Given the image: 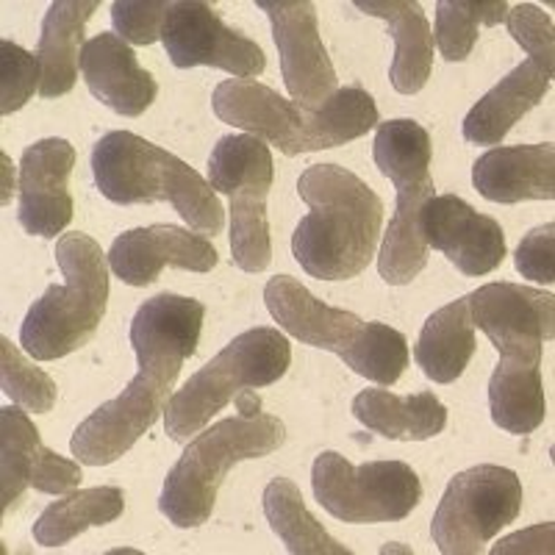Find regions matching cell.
Segmentation results:
<instances>
[{"mask_svg": "<svg viewBox=\"0 0 555 555\" xmlns=\"http://www.w3.org/2000/svg\"><path fill=\"white\" fill-rule=\"evenodd\" d=\"M272 320L304 345L336 353L356 375L391 386L409 366V341L386 322H364L359 314L322 304L297 278L275 275L264 286Z\"/></svg>", "mask_w": 555, "mask_h": 555, "instance_id": "5b68a950", "label": "cell"}, {"mask_svg": "<svg viewBox=\"0 0 555 555\" xmlns=\"http://www.w3.org/2000/svg\"><path fill=\"white\" fill-rule=\"evenodd\" d=\"M272 153L250 133L222 137L208 158V183L231 197V253L245 272H264L272 261L267 195L272 190Z\"/></svg>", "mask_w": 555, "mask_h": 555, "instance_id": "30bf717a", "label": "cell"}, {"mask_svg": "<svg viewBox=\"0 0 555 555\" xmlns=\"http://www.w3.org/2000/svg\"><path fill=\"white\" fill-rule=\"evenodd\" d=\"M428 247L439 250L455 270L469 278L489 275L505 259V234L500 222L480 215L459 195H434L420 215Z\"/></svg>", "mask_w": 555, "mask_h": 555, "instance_id": "ac0fdd59", "label": "cell"}, {"mask_svg": "<svg viewBox=\"0 0 555 555\" xmlns=\"http://www.w3.org/2000/svg\"><path fill=\"white\" fill-rule=\"evenodd\" d=\"M353 416L366 430L395 442H428L448 425V409L434 391L395 395L389 389H364L353 398Z\"/></svg>", "mask_w": 555, "mask_h": 555, "instance_id": "d4e9b609", "label": "cell"}, {"mask_svg": "<svg viewBox=\"0 0 555 555\" xmlns=\"http://www.w3.org/2000/svg\"><path fill=\"white\" fill-rule=\"evenodd\" d=\"M297 192L311 208L292 234V256L311 278L350 281L373 261L384 225V201L339 165H314Z\"/></svg>", "mask_w": 555, "mask_h": 555, "instance_id": "7a4b0ae2", "label": "cell"}, {"mask_svg": "<svg viewBox=\"0 0 555 555\" xmlns=\"http://www.w3.org/2000/svg\"><path fill=\"white\" fill-rule=\"evenodd\" d=\"M217 261L220 253L206 236L178 225L133 228L117 236L108 250V267L128 286L156 284L165 267L211 272Z\"/></svg>", "mask_w": 555, "mask_h": 555, "instance_id": "d6986e66", "label": "cell"}, {"mask_svg": "<svg viewBox=\"0 0 555 555\" xmlns=\"http://www.w3.org/2000/svg\"><path fill=\"white\" fill-rule=\"evenodd\" d=\"M167 12L170 0H117L112 3L114 31L128 44H153L162 39Z\"/></svg>", "mask_w": 555, "mask_h": 555, "instance_id": "836d02e7", "label": "cell"}, {"mask_svg": "<svg viewBox=\"0 0 555 555\" xmlns=\"http://www.w3.org/2000/svg\"><path fill=\"white\" fill-rule=\"evenodd\" d=\"M98 0H56L51 3L39 31L37 59L42 67V98H62L78 81V62L83 51V31L98 12Z\"/></svg>", "mask_w": 555, "mask_h": 555, "instance_id": "cb8c5ba5", "label": "cell"}, {"mask_svg": "<svg viewBox=\"0 0 555 555\" xmlns=\"http://www.w3.org/2000/svg\"><path fill=\"white\" fill-rule=\"evenodd\" d=\"M505 0H439L434 42L439 44L444 62H467L480 26L505 23Z\"/></svg>", "mask_w": 555, "mask_h": 555, "instance_id": "f546056e", "label": "cell"}, {"mask_svg": "<svg viewBox=\"0 0 555 555\" xmlns=\"http://www.w3.org/2000/svg\"><path fill=\"white\" fill-rule=\"evenodd\" d=\"M270 17L272 39L281 53V73L289 98L314 112L336 92V69L320 37L317 9L309 0H256Z\"/></svg>", "mask_w": 555, "mask_h": 555, "instance_id": "5bb4252c", "label": "cell"}, {"mask_svg": "<svg viewBox=\"0 0 555 555\" xmlns=\"http://www.w3.org/2000/svg\"><path fill=\"white\" fill-rule=\"evenodd\" d=\"M122 512H126V494L117 486L78 489L39 514V519L34 522V539L42 547H64L81 537L83 530L120 519Z\"/></svg>", "mask_w": 555, "mask_h": 555, "instance_id": "83f0119b", "label": "cell"}, {"mask_svg": "<svg viewBox=\"0 0 555 555\" xmlns=\"http://www.w3.org/2000/svg\"><path fill=\"white\" fill-rule=\"evenodd\" d=\"M292 364V345L275 328H250L234 336L215 359L201 366L165 409V428L172 442L186 444L211 416L220 414L245 389H261L284 378Z\"/></svg>", "mask_w": 555, "mask_h": 555, "instance_id": "9c48e42d", "label": "cell"}, {"mask_svg": "<svg viewBox=\"0 0 555 555\" xmlns=\"http://www.w3.org/2000/svg\"><path fill=\"white\" fill-rule=\"evenodd\" d=\"M475 190L492 203L553 201L555 197V147L514 145L492 147L473 165Z\"/></svg>", "mask_w": 555, "mask_h": 555, "instance_id": "44dd1931", "label": "cell"}, {"mask_svg": "<svg viewBox=\"0 0 555 555\" xmlns=\"http://www.w3.org/2000/svg\"><path fill=\"white\" fill-rule=\"evenodd\" d=\"M215 114L228 126L261 139L264 145H275L284 156L347 145L380 122L375 98L361 87L336 89L320 108L306 112L253 78L217 83Z\"/></svg>", "mask_w": 555, "mask_h": 555, "instance_id": "3957f363", "label": "cell"}, {"mask_svg": "<svg viewBox=\"0 0 555 555\" xmlns=\"http://www.w3.org/2000/svg\"><path fill=\"white\" fill-rule=\"evenodd\" d=\"M81 73L89 92L122 117H139L158 95L156 78L137 62L131 44L117 34H98L81 51Z\"/></svg>", "mask_w": 555, "mask_h": 555, "instance_id": "ffe728a7", "label": "cell"}, {"mask_svg": "<svg viewBox=\"0 0 555 555\" xmlns=\"http://www.w3.org/2000/svg\"><path fill=\"white\" fill-rule=\"evenodd\" d=\"M286 442V425L272 414L228 416L186 444L158 498V512L176 528H201L211 519L222 480L240 461L264 459Z\"/></svg>", "mask_w": 555, "mask_h": 555, "instance_id": "8992f818", "label": "cell"}, {"mask_svg": "<svg viewBox=\"0 0 555 555\" xmlns=\"http://www.w3.org/2000/svg\"><path fill=\"white\" fill-rule=\"evenodd\" d=\"M236 409H240L242 416H253L261 411V398L256 395V389H245L236 395Z\"/></svg>", "mask_w": 555, "mask_h": 555, "instance_id": "d590c367", "label": "cell"}, {"mask_svg": "<svg viewBox=\"0 0 555 555\" xmlns=\"http://www.w3.org/2000/svg\"><path fill=\"white\" fill-rule=\"evenodd\" d=\"M505 26L514 42L522 44V51L528 53L530 62H537L539 67L553 78L555 73V28L553 17L544 14L542 9L533 3H519V7L508 9L505 14Z\"/></svg>", "mask_w": 555, "mask_h": 555, "instance_id": "d6a6232c", "label": "cell"}, {"mask_svg": "<svg viewBox=\"0 0 555 555\" xmlns=\"http://www.w3.org/2000/svg\"><path fill=\"white\" fill-rule=\"evenodd\" d=\"M475 325L469 317V300L459 297L425 320L414 347L416 366L434 384H453L464 375L475 356Z\"/></svg>", "mask_w": 555, "mask_h": 555, "instance_id": "484cf974", "label": "cell"}, {"mask_svg": "<svg viewBox=\"0 0 555 555\" xmlns=\"http://www.w3.org/2000/svg\"><path fill=\"white\" fill-rule=\"evenodd\" d=\"M264 514L275 537L292 555H353L336 542L306 508V500L289 478H272L264 489Z\"/></svg>", "mask_w": 555, "mask_h": 555, "instance_id": "f1b7e54d", "label": "cell"}, {"mask_svg": "<svg viewBox=\"0 0 555 555\" xmlns=\"http://www.w3.org/2000/svg\"><path fill=\"white\" fill-rule=\"evenodd\" d=\"M522 480L514 469L478 464L455 475L444 489L430 533L444 555H478L522 512Z\"/></svg>", "mask_w": 555, "mask_h": 555, "instance_id": "7c38bea8", "label": "cell"}, {"mask_svg": "<svg viewBox=\"0 0 555 555\" xmlns=\"http://www.w3.org/2000/svg\"><path fill=\"white\" fill-rule=\"evenodd\" d=\"M469 317L505 359H542L555 336V297L522 284H486L467 295Z\"/></svg>", "mask_w": 555, "mask_h": 555, "instance_id": "9a60e30c", "label": "cell"}, {"mask_svg": "<svg viewBox=\"0 0 555 555\" xmlns=\"http://www.w3.org/2000/svg\"><path fill=\"white\" fill-rule=\"evenodd\" d=\"M553 78L539 67L537 62L525 59L519 67H514L505 78H500L498 87H492L469 108V114L461 122V133L473 145H503L505 133L512 131L525 114L542 103L547 95Z\"/></svg>", "mask_w": 555, "mask_h": 555, "instance_id": "7402d4cb", "label": "cell"}, {"mask_svg": "<svg viewBox=\"0 0 555 555\" xmlns=\"http://www.w3.org/2000/svg\"><path fill=\"white\" fill-rule=\"evenodd\" d=\"M0 389L34 414H48L59 398L56 380L20 353L9 336H0Z\"/></svg>", "mask_w": 555, "mask_h": 555, "instance_id": "4dcf8cb0", "label": "cell"}, {"mask_svg": "<svg viewBox=\"0 0 555 555\" xmlns=\"http://www.w3.org/2000/svg\"><path fill=\"white\" fill-rule=\"evenodd\" d=\"M517 270L522 278H530L537 284H553L555 281V225L533 228L517 250Z\"/></svg>", "mask_w": 555, "mask_h": 555, "instance_id": "e575fe53", "label": "cell"}, {"mask_svg": "<svg viewBox=\"0 0 555 555\" xmlns=\"http://www.w3.org/2000/svg\"><path fill=\"white\" fill-rule=\"evenodd\" d=\"M78 461L48 450L23 405L0 409V508L3 514L26 489L44 494H69L81 483Z\"/></svg>", "mask_w": 555, "mask_h": 555, "instance_id": "2e32d148", "label": "cell"}, {"mask_svg": "<svg viewBox=\"0 0 555 555\" xmlns=\"http://www.w3.org/2000/svg\"><path fill=\"white\" fill-rule=\"evenodd\" d=\"M42 87V67L34 53L3 39L0 42V114L20 112Z\"/></svg>", "mask_w": 555, "mask_h": 555, "instance_id": "1f68e13d", "label": "cell"}, {"mask_svg": "<svg viewBox=\"0 0 555 555\" xmlns=\"http://www.w3.org/2000/svg\"><path fill=\"white\" fill-rule=\"evenodd\" d=\"M356 9L389 23L395 59L389 78L400 95H416L434 73V28L416 0H356Z\"/></svg>", "mask_w": 555, "mask_h": 555, "instance_id": "603a6c76", "label": "cell"}, {"mask_svg": "<svg viewBox=\"0 0 555 555\" xmlns=\"http://www.w3.org/2000/svg\"><path fill=\"white\" fill-rule=\"evenodd\" d=\"M311 486L317 503L350 525L403 522L423 500L420 475L405 461H366L353 467L336 450L317 455Z\"/></svg>", "mask_w": 555, "mask_h": 555, "instance_id": "8fae6325", "label": "cell"}, {"mask_svg": "<svg viewBox=\"0 0 555 555\" xmlns=\"http://www.w3.org/2000/svg\"><path fill=\"white\" fill-rule=\"evenodd\" d=\"M206 306L195 297L156 295L139 306L131 322V347L139 373L122 389L83 420L69 439V450L87 467H108L128 453L165 414L183 361L201 341Z\"/></svg>", "mask_w": 555, "mask_h": 555, "instance_id": "6da1fadb", "label": "cell"}, {"mask_svg": "<svg viewBox=\"0 0 555 555\" xmlns=\"http://www.w3.org/2000/svg\"><path fill=\"white\" fill-rule=\"evenodd\" d=\"M76 167V147L67 139H39L20 158L17 220L26 234L56 240L73 222L69 176Z\"/></svg>", "mask_w": 555, "mask_h": 555, "instance_id": "e0dca14e", "label": "cell"}, {"mask_svg": "<svg viewBox=\"0 0 555 555\" xmlns=\"http://www.w3.org/2000/svg\"><path fill=\"white\" fill-rule=\"evenodd\" d=\"M373 158L380 176L398 186V206L384 234L378 272L389 286L411 284L428 264V242L420 215L434 197V145L430 133L416 120L380 122L373 142Z\"/></svg>", "mask_w": 555, "mask_h": 555, "instance_id": "ba28073f", "label": "cell"}, {"mask_svg": "<svg viewBox=\"0 0 555 555\" xmlns=\"http://www.w3.org/2000/svg\"><path fill=\"white\" fill-rule=\"evenodd\" d=\"M56 261L64 284L34 300L20 328V345L37 361L76 353L95 336L108 306V256L92 236H59Z\"/></svg>", "mask_w": 555, "mask_h": 555, "instance_id": "52a82bcc", "label": "cell"}, {"mask_svg": "<svg viewBox=\"0 0 555 555\" xmlns=\"http://www.w3.org/2000/svg\"><path fill=\"white\" fill-rule=\"evenodd\" d=\"M92 172L101 195L117 206L170 203L186 225L211 236L225 225L215 186L170 151L131 131H108L98 139Z\"/></svg>", "mask_w": 555, "mask_h": 555, "instance_id": "277c9868", "label": "cell"}, {"mask_svg": "<svg viewBox=\"0 0 555 555\" xmlns=\"http://www.w3.org/2000/svg\"><path fill=\"white\" fill-rule=\"evenodd\" d=\"M162 42L178 69L217 67L236 78H256L267 67L261 44L225 26L220 12L203 0H170Z\"/></svg>", "mask_w": 555, "mask_h": 555, "instance_id": "4fadbf2b", "label": "cell"}, {"mask_svg": "<svg viewBox=\"0 0 555 555\" xmlns=\"http://www.w3.org/2000/svg\"><path fill=\"white\" fill-rule=\"evenodd\" d=\"M489 409L498 428L514 436H528L544 423L542 359H505L500 356L489 380Z\"/></svg>", "mask_w": 555, "mask_h": 555, "instance_id": "4316f807", "label": "cell"}]
</instances>
